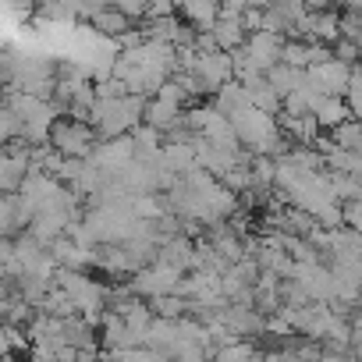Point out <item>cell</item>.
Returning <instances> with one entry per match:
<instances>
[{"mask_svg":"<svg viewBox=\"0 0 362 362\" xmlns=\"http://www.w3.org/2000/svg\"><path fill=\"white\" fill-rule=\"evenodd\" d=\"M214 362H263V351L252 341H231L214 351Z\"/></svg>","mask_w":362,"mask_h":362,"instance_id":"obj_14","label":"cell"},{"mask_svg":"<svg viewBox=\"0 0 362 362\" xmlns=\"http://www.w3.org/2000/svg\"><path fill=\"white\" fill-rule=\"evenodd\" d=\"M40 309H43V316H50V320H71V316H75V305H71L68 295H64L61 288H54V284H50L47 298L40 302Z\"/></svg>","mask_w":362,"mask_h":362,"instance_id":"obj_18","label":"cell"},{"mask_svg":"<svg viewBox=\"0 0 362 362\" xmlns=\"http://www.w3.org/2000/svg\"><path fill=\"white\" fill-rule=\"evenodd\" d=\"M181 11L192 22V33H210L214 22H217V4H210V0H189Z\"/></svg>","mask_w":362,"mask_h":362,"instance_id":"obj_15","label":"cell"},{"mask_svg":"<svg viewBox=\"0 0 362 362\" xmlns=\"http://www.w3.org/2000/svg\"><path fill=\"white\" fill-rule=\"evenodd\" d=\"M309 117L316 121V128L320 132H334L337 124H344L351 114H348V107H344V100L341 96H320L316 100V107L309 110Z\"/></svg>","mask_w":362,"mask_h":362,"instance_id":"obj_10","label":"cell"},{"mask_svg":"<svg viewBox=\"0 0 362 362\" xmlns=\"http://www.w3.org/2000/svg\"><path fill=\"white\" fill-rule=\"evenodd\" d=\"M142 110H146V100L142 96L96 100L93 110H89V128L96 132V139L110 142V139H121L132 128H139L142 124Z\"/></svg>","mask_w":362,"mask_h":362,"instance_id":"obj_1","label":"cell"},{"mask_svg":"<svg viewBox=\"0 0 362 362\" xmlns=\"http://www.w3.org/2000/svg\"><path fill=\"white\" fill-rule=\"evenodd\" d=\"M146 305H149L153 320H181L189 313V302L177 298V295H160V298H149Z\"/></svg>","mask_w":362,"mask_h":362,"instance_id":"obj_16","label":"cell"},{"mask_svg":"<svg viewBox=\"0 0 362 362\" xmlns=\"http://www.w3.org/2000/svg\"><path fill=\"white\" fill-rule=\"evenodd\" d=\"M96 36H103V40H117V36H124L128 29H132V22L128 18H121L114 8H103L96 18H93V25H89Z\"/></svg>","mask_w":362,"mask_h":362,"instance_id":"obj_13","label":"cell"},{"mask_svg":"<svg viewBox=\"0 0 362 362\" xmlns=\"http://www.w3.org/2000/svg\"><path fill=\"white\" fill-rule=\"evenodd\" d=\"M281 50H284V36H274V33H252L242 43V54H245V61L252 64L256 75H267L270 68H277Z\"/></svg>","mask_w":362,"mask_h":362,"instance_id":"obj_6","label":"cell"},{"mask_svg":"<svg viewBox=\"0 0 362 362\" xmlns=\"http://www.w3.org/2000/svg\"><path fill=\"white\" fill-rule=\"evenodd\" d=\"M29 341H25V330L18 327H8L0 323V358H11V351H25Z\"/></svg>","mask_w":362,"mask_h":362,"instance_id":"obj_19","label":"cell"},{"mask_svg":"<svg viewBox=\"0 0 362 362\" xmlns=\"http://www.w3.org/2000/svg\"><path fill=\"white\" fill-rule=\"evenodd\" d=\"M330 142H334L337 149L358 153V146H362V128H358V117H348L344 124H337V128L330 132Z\"/></svg>","mask_w":362,"mask_h":362,"instance_id":"obj_17","label":"cell"},{"mask_svg":"<svg viewBox=\"0 0 362 362\" xmlns=\"http://www.w3.org/2000/svg\"><path fill=\"white\" fill-rule=\"evenodd\" d=\"M54 288H61L68 295V302L75 305V316L82 313V320L93 330L100 327V313L107 309V288L100 281H93L89 274H78V270H57Z\"/></svg>","mask_w":362,"mask_h":362,"instance_id":"obj_2","label":"cell"},{"mask_svg":"<svg viewBox=\"0 0 362 362\" xmlns=\"http://www.w3.org/2000/svg\"><path fill=\"white\" fill-rule=\"evenodd\" d=\"M15 139H18V121L8 110V103H0V149H4L8 142H15Z\"/></svg>","mask_w":362,"mask_h":362,"instance_id":"obj_20","label":"cell"},{"mask_svg":"<svg viewBox=\"0 0 362 362\" xmlns=\"http://www.w3.org/2000/svg\"><path fill=\"white\" fill-rule=\"evenodd\" d=\"M196 78L206 93H217L224 82H231V57L224 50H210V54H199L196 61Z\"/></svg>","mask_w":362,"mask_h":362,"instance_id":"obj_8","label":"cell"},{"mask_svg":"<svg viewBox=\"0 0 362 362\" xmlns=\"http://www.w3.org/2000/svg\"><path fill=\"white\" fill-rule=\"evenodd\" d=\"M348 78H351V68L341 64V61H334V57L323 61V64L305 68V86H309L316 96H341L344 86H348Z\"/></svg>","mask_w":362,"mask_h":362,"instance_id":"obj_7","label":"cell"},{"mask_svg":"<svg viewBox=\"0 0 362 362\" xmlns=\"http://www.w3.org/2000/svg\"><path fill=\"white\" fill-rule=\"evenodd\" d=\"M181 114H185V96H181V89L167 78L149 100H146V110H142V124L146 128H153V132H170L177 121H181Z\"/></svg>","mask_w":362,"mask_h":362,"instance_id":"obj_3","label":"cell"},{"mask_svg":"<svg viewBox=\"0 0 362 362\" xmlns=\"http://www.w3.org/2000/svg\"><path fill=\"white\" fill-rule=\"evenodd\" d=\"M263 78L270 82V89L277 93V100H284V96H291L295 89H302V86H305V71H298V68H288V64H277V68H270Z\"/></svg>","mask_w":362,"mask_h":362,"instance_id":"obj_11","label":"cell"},{"mask_svg":"<svg viewBox=\"0 0 362 362\" xmlns=\"http://www.w3.org/2000/svg\"><path fill=\"white\" fill-rule=\"evenodd\" d=\"M185 277L181 270H174V267H163V263H146L139 274H132V284H128V291L135 295V298H160V295H174V288H177V281Z\"/></svg>","mask_w":362,"mask_h":362,"instance_id":"obj_5","label":"cell"},{"mask_svg":"<svg viewBox=\"0 0 362 362\" xmlns=\"http://www.w3.org/2000/svg\"><path fill=\"white\" fill-rule=\"evenodd\" d=\"M96 142L100 139H96V132L86 121H54L50 139H47V146L57 156H64V160H86Z\"/></svg>","mask_w":362,"mask_h":362,"instance_id":"obj_4","label":"cell"},{"mask_svg":"<svg viewBox=\"0 0 362 362\" xmlns=\"http://www.w3.org/2000/svg\"><path fill=\"white\" fill-rule=\"evenodd\" d=\"M47 256L54 259V267L57 270H86V267H93V249H78L71 238H57V242H50L47 245Z\"/></svg>","mask_w":362,"mask_h":362,"instance_id":"obj_9","label":"cell"},{"mask_svg":"<svg viewBox=\"0 0 362 362\" xmlns=\"http://www.w3.org/2000/svg\"><path fill=\"white\" fill-rule=\"evenodd\" d=\"M210 36H214L217 50H224V54H231V50H238L245 43V29H242L238 18H217L214 29H210Z\"/></svg>","mask_w":362,"mask_h":362,"instance_id":"obj_12","label":"cell"}]
</instances>
